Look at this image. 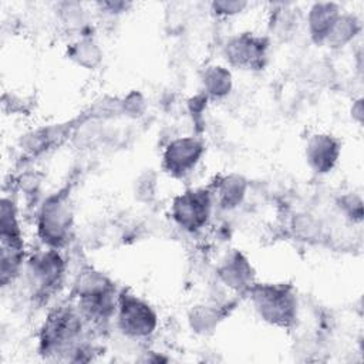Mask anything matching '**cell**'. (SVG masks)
Masks as SVG:
<instances>
[{
	"label": "cell",
	"instance_id": "6da1fadb",
	"mask_svg": "<svg viewBox=\"0 0 364 364\" xmlns=\"http://www.w3.org/2000/svg\"><path fill=\"white\" fill-rule=\"evenodd\" d=\"M154 316L149 309L135 299L124 301L121 310V321L124 328L134 331L135 334L149 331V326Z\"/></svg>",
	"mask_w": 364,
	"mask_h": 364
}]
</instances>
